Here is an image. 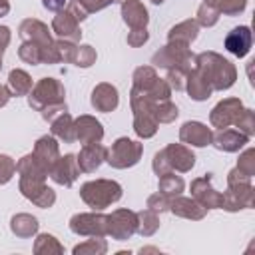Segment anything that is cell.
<instances>
[{"label": "cell", "instance_id": "cell-1", "mask_svg": "<svg viewBox=\"0 0 255 255\" xmlns=\"http://www.w3.org/2000/svg\"><path fill=\"white\" fill-rule=\"evenodd\" d=\"M28 106L40 112L46 122H52L58 114L68 112L64 84L56 78H40L28 92Z\"/></svg>", "mask_w": 255, "mask_h": 255}, {"label": "cell", "instance_id": "cell-2", "mask_svg": "<svg viewBox=\"0 0 255 255\" xmlns=\"http://www.w3.org/2000/svg\"><path fill=\"white\" fill-rule=\"evenodd\" d=\"M195 70L207 80L213 92L229 90L237 80V68L217 52H201L195 56Z\"/></svg>", "mask_w": 255, "mask_h": 255}, {"label": "cell", "instance_id": "cell-3", "mask_svg": "<svg viewBox=\"0 0 255 255\" xmlns=\"http://www.w3.org/2000/svg\"><path fill=\"white\" fill-rule=\"evenodd\" d=\"M122 193H124L122 185L114 179H92L82 183L80 187L82 201L94 211H104L106 207L118 203L122 199Z\"/></svg>", "mask_w": 255, "mask_h": 255}, {"label": "cell", "instance_id": "cell-4", "mask_svg": "<svg viewBox=\"0 0 255 255\" xmlns=\"http://www.w3.org/2000/svg\"><path fill=\"white\" fill-rule=\"evenodd\" d=\"M18 36L22 38V42H26V40L38 42L44 48V52H42V64H60L58 62V52H56L54 38H52L48 26L42 20H36V18L22 20L20 26H18Z\"/></svg>", "mask_w": 255, "mask_h": 255}, {"label": "cell", "instance_id": "cell-5", "mask_svg": "<svg viewBox=\"0 0 255 255\" xmlns=\"http://www.w3.org/2000/svg\"><path fill=\"white\" fill-rule=\"evenodd\" d=\"M153 68H181L185 72H191L195 68V54L191 52L189 44L183 42H167L151 56Z\"/></svg>", "mask_w": 255, "mask_h": 255}, {"label": "cell", "instance_id": "cell-6", "mask_svg": "<svg viewBox=\"0 0 255 255\" xmlns=\"http://www.w3.org/2000/svg\"><path fill=\"white\" fill-rule=\"evenodd\" d=\"M143 155V143L129 139V137H118L112 147H108L106 151V161L114 167V169H128L133 167L135 163H139Z\"/></svg>", "mask_w": 255, "mask_h": 255}, {"label": "cell", "instance_id": "cell-7", "mask_svg": "<svg viewBox=\"0 0 255 255\" xmlns=\"http://www.w3.org/2000/svg\"><path fill=\"white\" fill-rule=\"evenodd\" d=\"M70 231L80 237H106L108 235V215L102 211L76 213L70 219Z\"/></svg>", "mask_w": 255, "mask_h": 255}, {"label": "cell", "instance_id": "cell-8", "mask_svg": "<svg viewBox=\"0 0 255 255\" xmlns=\"http://www.w3.org/2000/svg\"><path fill=\"white\" fill-rule=\"evenodd\" d=\"M137 233V215L131 209H116L108 215V235L116 241H126Z\"/></svg>", "mask_w": 255, "mask_h": 255}, {"label": "cell", "instance_id": "cell-9", "mask_svg": "<svg viewBox=\"0 0 255 255\" xmlns=\"http://www.w3.org/2000/svg\"><path fill=\"white\" fill-rule=\"evenodd\" d=\"M223 201H221V209L235 213L241 209H251L255 203V189L253 183H235V185H227V191L221 193Z\"/></svg>", "mask_w": 255, "mask_h": 255}, {"label": "cell", "instance_id": "cell-10", "mask_svg": "<svg viewBox=\"0 0 255 255\" xmlns=\"http://www.w3.org/2000/svg\"><path fill=\"white\" fill-rule=\"evenodd\" d=\"M243 102L239 98H225L221 102L215 104V108L209 114V124L217 129L229 128L235 124V120L239 118V114L243 112Z\"/></svg>", "mask_w": 255, "mask_h": 255}, {"label": "cell", "instance_id": "cell-11", "mask_svg": "<svg viewBox=\"0 0 255 255\" xmlns=\"http://www.w3.org/2000/svg\"><path fill=\"white\" fill-rule=\"evenodd\" d=\"M191 189V197L203 205L205 209H221V201H223V195L211 185V173H205L201 177H195L189 185Z\"/></svg>", "mask_w": 255, "mask_h": 255}, {"label": "cell", "instance_id": "cell-12", "mask_svg": "<svg viewBox=\"0 0 255 255\" xmlns=\"http://www.w3.org/2000/svg\"><path fill=\"white\" fill-rule=\"evenodd\" d=\"M50 179L62 187H72L80 175V167H78V161H76V155L74 153H66V155H60L56 159V163L50 167L48 171Z\"/></svg>", "mask_w": 255, "mask_h": 255}, {"label": "cell", "instance_id": "cell-13", "mask_svg": "<svg viewBox=\"0 0 255 255\" xmlns=\"http://www.w3.org/2000/svg\"><path fill=\"white\" fill-rule=\"evenodd\" d=\"M52 32L60 38V40H68V42H74L78 44L82 40V28H80V22L70 14V10L62 8L56 12L54 20H52Z\"/></svg>", "mask_w": 255, "mask_h": 255}, {"label": "cell", "instance_id": "cell-14", "mask_svg": "<svg viewBox=\"0 0 255 255\" xmlns=\"http://www.w3.org/2000/svg\"><path fill=\"white\" fill-rule=\"evenodd\" d=\"M74 135H76V141H80L82 145L102 141L104 139V126L94 116L84 114V116L74 120Z\"/></svg>", "mask_w": 255, "mask_h": 255}, {"label": "cell", "instance_id": "cell-15", "mask_svg": "<svg viewBox=\"0 0 255 255\" xmlns=\"http://www.w3.org/2000/svg\"><path fill=\"white\" fill-rule=\"evenodd\" d=\"M163 153L167 157V163H169L171 171L187 173L195 165V153L185 143H169V145L163 147Z\"/></svg>", "mask_w": 255, "mask_h": 255}, {"label": "cell", "instance_id": "cell-16", "mask_svg": "<svg viewBox=\"0 0 255 255\" xmlns=\"http://www.w3.org/2000/svg\"><path fill=\"white\" fill-rule=\"evenodd\" d=\"M90 104L96 112H102V114H110L118 108L120 104V94H118V88L110 82H102L98 84L94 90H92V96H90Z\"/></svg>", "mask_w": 255, "mask_h": 255}, {"label": "cell", "instance_id": "cell-17", "mask_svg": "<svg viewBox=\"0 0 255 255\" xmlns=\"http://www.w3.org/2000/svg\"><path fill=\"white\" fill-rule=\"evenodd\" d=\"M211 137H213L211 128H207L201 122H193L191 120V122H185L179 128V139H181V143H185L189 147H205V145H211Z\"/></svg>", "mask_w": 255, "mask_h": 255}, {"label": "cell", "instance_id": "cell-18", "mask_svg": "<svg viewBox=\"0 0 255 255\" xmlns=\"http://www.w3.org/2000/svg\"><path fill=\"white\" fill-rule=\"evenodd\" d=\"M106 151H108V147L102 145L100 141L82 145L80 153L76 155V161H78L80 171H84V173H94V171L106 161Z\"/></svg>", "mask_w": 255, "mask_h": 255}, {"label": "cell", "instance_id": "cell-19", "mask_svg": "<svg viewBox=\"0 0 255 255\" xmlns=\"http://www.w3.org/2000/svg\"><path fill=\"white\" fill-rule=\"evenodd\" d=\"M225 50L237 58H245L253 44V34L249 26H237L225 36Z\"/></svg>", "mask_w": 255, "mask_h": 255}, {"label": "cell", "instance_id": "cell-20", "mask_svg": "<svg viewBox=\"0 0 255 255\" xmlns=\"http://www.w3.org/2000/svg\"><path fill=\"white\" fill-rule=\"evenodd\" d=\"M211 143H213L219 151L235 153V151H239L245 143H249V135H245L243 131L233 129V128H223V129H217V131L213 133Z\"/></svg>", "mask_w": 255, "mask_h": 255}, {"label": "cell", "instance_id": "cell-21", "mask_svg": "<svg viewBox=\"0 0 255 255\" xmlns=\"http://www.w3.org/2000/svg\"><path fill=\"white\" fill-rule=\"evenodd\" d=\"M169 211L177 217H183V219H191V221H199L207 215V209L203 205H199L193 197H181V195H175L171 197L169 201Z\"/></svg>", "mask_w": 255, "mask_h": 255}, {"label": "cell", "instance_id": "cell-22", "mask_svg": "<svg viewBox=\"0 0 255 255\" xmlns=\"http://www.w3.org/2000/svg\"><path fill=\"white\" fill-rule=\"evenodd\" d=\"M36 159L50 171V167L56 163V159L60 157V145H58V139L54 135H42L36 139L34 143V151Z\"/></svg>", "mask_w": 255, "mask_h": 255}, {"label": "cell", "instance_id": "cell-23", "mask_svg": "<svg viewBox=\"0 0 255 255\" xmlns=\"http://www.w3.org/2000/svg\"><path fill=\"white\" fill-rule=\"evenodd\" d=\"M16 173L20 175V179L28 181H46L48 177V169L36 159L34 153H26L16 161Z\"/></svg>", "mask_w": 255, "mask_h": 255}, {"label": "cell", "instance_id": "cell-24", "mask_svg": "<svg viewBox=\"0 0 255 255\" xmlns=\"http://www.w3.org/2000/svg\"><path fill=\"white\" fill-rule=\"evenodd\" d=\"M122 18L129 28H145L149 22L147 8L139 0H124L122 2Z\"/></svg>", "mask_w": 255, "mask_h": 255}, {"label": "cell", "instance_id": "cell-25", "mask_svg": "<svg viewBox=\"0 0 255 255\" xmlns=\"http://www.w3.org/2000/svg\"><path fill=\"white\" fill-rule=\"evenodd\" d=\"M185 90H187L189 98L195 100V102H205V100H209L211 94H213V90H211V86L207 84V80H205L195 68H193L191 72H187Z\"/></svg>", "mask_w": 255, "mask_h": 255}, {"label": "cell", "instance_id": "cell-26", "mask_svg": "<svg viewBox=\"0 0 255 255\" xmlns=\"http://www.w3.org/2000/svg\"><path fill=\"white\" fill-rule=\"evenodd\" d=\"M38 227H40L38 219H36L34 215H30V213H16V215H12V219H10V231H12L16 237H20V239H30V237H34V235L38 233Z\"/></svg>", "mask_w": 255, "mask_h": 255}, {"label": "cell", "instance_id": "cell-27", "mask_svg": "<svg viewBox=\"0 0 255 255\" xmlns=\"http://www.w3.org/2000/svg\"><path fill=\"white\" fill-rule=\"evenodd\" d=\"M50 131L56 139L64 141V143H72L76 141V135H74V118L68 114V112H62L58 114L52 122H50Z\"/></svg>", "mask_w": 255, "mask_h": 255}, {"label": "cell", "instance_id": "cell-28", "mask_svg": "<svg viewBox=\"0 0 255 255\" xmlns=\"http://www.w3.org/2000/svg\"><path fill=\"white\" fill-rule=\"evenodd\" d=\"M199 24L195 22V18L191 20H183V22H179V24H175L173 28H169V32H167V42H183V44H189L191 46V42H195V38H197V34H199Z\"/></svg>", "mask_w": 255, "mask_h": 255}, {"label": "cell", "instance_id": "cell-29", "mask_svg": "<svg viewBox=\"0 0 255 255\" xmlns=\"http://www.w3.org/2000/svg\"><path fill=\"white\" fill-rule=\"evenodd\" d=\"M32 78L26 70H20V68H14L10 74H8V80H6V88L10 92V96H28V92L32 90Z\"/></svg>", "mask_w": 255, "mask_h": 255}, {"label": "cell", "instance_id": "cell-30", "mask_svg": "<svg viewBox=\"0 0 255 255\" xmlns=\"http://www.w3.org/2000/svg\"><path fill=\"white\" fill-rule=\"evenodd\" d=\"M159 124L151 112H133V131L139 139H149L157 133Z\"/></svg>", "mask_w": 255, "mask_h": 255}, {"label": "cell", "instance_id": "cell-31", "mask_svg": "<svg viewBox=\"0 0 255 255\" xmlns=\"http://www.w3.org/2000/svg\"><path fill=\"white\" fill-rule=\"evenodd\" d=\"M34 253L36 255H64V245L52 233H36Z\"/></svg>", "mask_w": 255, "mask_h": 255}, {"label": "cell", "instance_id": "cell-32", "mask_svg": "<svg viewBox=\"0 0 255 255\" xmlns=\"http://www.w3.org/2000/svg\"><path fill=\"white\" fill-rule=\"evenodd\" d=\"M185 189V181L175 175L173 171H167L163 175H159V181H157V191H161L163 195L167 197H175V195H181V191Z\"/></svg>", "mask_w": 255, "mask_h": 255}, {"label": "cell", "instance_id": "cell-33", "mask_svg": "<svg viewBox=\"0 0 255 255\" xmlns=\"http://www.w3.org/2000/svg\"><path fill=\"white\" fill-rule=\"evenodd\" d=\"M135 215H137V233L141 237H151L159 229V217L155 211L145 207L141 211H135Z\"/></svg>", "mask_w": 255, "mask_h": 255}, {"label": "cell", "instance_id": "cell-34", "mask_svg": "<svg viewBox=\"0 0 255 255\" xmlns=\"http://www.w3.org/2000/svg\"><path fill=\"white\" fill-rule=\"evenodd\" d=\"M157 78H159V76H157V72H155L153 66H139V68L133 70V76H131L133 86H131V88L141 90V92H147V90L155 84Z\"/></svg>", "mask_w": 255, "mask_h": 255}, {"label": "cell", "instance_id": "cell-35", "mask_svg": "<svg viewBox=\"0 0 255 255\" xmlns=\"http://www.w3.org/2000/svg\"><path fill=\"white\" fill-rule=\"evenodd\" d=\"M151 114L157 124H171L179 116V110L171 100H163V102H153Z\"/></svg>", "mask_w": 255, "mask_h": 255}, {"label": "cell", "instance_id": "cell-36", "mask_svg": "<svg viewBox=\"0 0 255 255\" xmlns=\"http://www.w3.org/2000/svg\"><path fill=\"white\" fill-rule=\"evenodd\" d=\"M74 255H106L108 253V241L104 237H90L82 243H78L72 249Z\"/></svg>", "mask_w": 255, "mask_h": 255}, {"label": "cell", "instance_id": "cell-37", "mask_svg": "<svg viewBox=\"0 0 255 255\" xmlns=\"http://www.w3.org/2000/svg\"><path fill=\"white\" fill-rule=\"evenodd\" d=\"M42 52H44V48H42L38 42L26 40V42H22L20 48H18V58H20L22 62L30 64V66H38V64H42Z\"/></svg>", "mask_w": 255, "mask_h": 255}, {"label": "cell", "instance_id": "cell-38", "mask_svg": "<svg viewBox=\"0 0 255 255\" xmlns=\"http://www.w3.org/2000/svg\"><path fill=\"white\" fill-rule=\"evenodd\" d=\"M219 16L221 14H219V10L213 4L201 2L199 8H197V14H195V22L199 26H203V28H211V26H215L219 22Z\"/></svg>", "mask_w": 255, "mask_h": 255}, {"label": "cell", "instance_id": "cell-39", "mask_svg": "<svg viewBox=\"0 0 255 255\" xmlns=\"http://www.w3.org/2000/svg\"><path fill=\"white\" fill-rule=\"evenodd\" d=\"M209 4H213L219 14L225 16H239L247 8V0H209Z\"/></svg>", "mask_w": 255, "mask_h": 255}, {"label": "cell", "instance_id": "cell-40", "mask_svg": "<svg viewBox=\"0 0 255 255\" xmlns=\"http://www.w3.org/2000/svg\"><path fill=\"white\" fill-rule=\"evenodd\" d=\"M56 44V52H58V60L64 64H74L76 60V52H78V44L68 42V40H54Z\"/></svg>", "mask_w": 255, "mask_h": 255}, {"label": "cell", "instance_id": "cell-41", "mask_svg": "<svg viewBox=\"0 0 255 255\" xmlns=\"http://www.w3.org/2000/svg\"><path fill=\"white\" fill-rule=\"evenodd\" d=\"M239 131H243L245 135H253L255 133V112L251 110V108H243V112L239 114V118L235 120V124H233Z\"/></svg>", "mask_w": 255, "mask_h": 255}, {"label": "cell", "instance_id": "cell-42", "mask_svg": "<svg viewBox=\"0 0 255 255\" xmlns=\"http://www.w3.org/2000/svg\"><path fill=\"white\" fill-rule=\"evenodd\" d=\"M96 58H98L96 50H94L90 44H82V46H78V52H76V60H74V64H76L78 68H90V66H94V64H96Z\"/></svg>", "mask_w": 255, "mask_h": 255}, {"label": "cell", "instance_id": "cell-43", "mask_svg": "<svg viewBox=\"0 0 255 255\" xmlns=\"http://www.w3.org/2000/svg\"><path fill=\"white\" fill-rule=\"evenodd\" d=\"M153 102H163V100H171V88L165 82V78H157L155 84L145 92Z\"/></svg>", "mask_w": 255, "mask_h": 255}, {"label": "cell", "instance_id": "cell-44", "mask_svg": "<svg viewBox=\"0 0 255 255\" xmlns=\"http://www.w3.org/2000/svg\"><path fill=\"white\" fill-rule=\"evenodd\" d=\"M235 167H237L239 171H243L245 175L253 177V175H255V149H253V147H247V149L239 155Z\"/></svg>", "mask_w": 255, "mask_h": 255}, {"label": "cell", "instance_id": "cell-45", "mask_svg": "<svg viewBox=\"0 0 255 255\" xmlns=\"http://www.w3.org/2000/svg\"><path fill=\"white\" fill-rule=\"evenodd\" d=\"M16 173V161L6 155V153H0V185H6Z\"/></svg>", "mask_w": 255, "mask_h": 255}, {"label": "cell", "instance_id": "cell-46", "mask_svg": "<svg viewBox=\"0 0 255 255\" xmlns=\"http://www.w3.org/2000/svg\"><path fill=\"white\" fill-rule=\"evenodd\" d=\"M185 78H187V72L185 70H181V68H169L165 82L169 84L171 90L181 92V90H185Z\"/></svg>", "mask_w": 255, "mask_h": 255}, {"label": "cell", "instance_id": "cell-47", "mask_svg": "<svg viewBox=\"0 0 255 255\" xmlns=\"http://www.w3.org/2000/svg\"><path fill=\"white\" fill-rule=\"evenodd\" d=\"M169 201H171V197H167L161 191H157V193H151L147 197L145 205H147V209H151L155 213H163V211H169Z\"/></svg>", "mask_w": 255, "mask_h": 255}, {"label": "cell", "instance_id": "cell-48", "mask_svg": "<svg viewBox=\"0 0 255 255\" xmlns=\"http://www.w3.org/2000/svg\"><path fill=\"white\" fill-rule=\"evenodd\" d=\"M149 40V32L145 28H131V32L128 34V46L131 48H139Z\"/></svg>", "mask_w": 255, "mask_h": 255}, {"label": "cell", "instance_id": "cell-49", "mask_svg": "<svg viewBox=\"0 0 255 255\" xmlns=\"http://www.w3.org/2000/svg\"><path fill=\"white\" fill-rule=\"evenodd\" d=\"M151 169L155 171L157 177L163 175V173H167V171H171V167H169V163H167V157H165L163 149H159V151L153 155V159H151Z\"/></svg>", "mask_w": 255, "mask_h": 255}, {"label": "cell", "instance_id": "cell-50", "mask_svg": "<svg viewBox=\"0 0 255 255\" xmlns=\"http://www.w3.org/2000/svg\"><path fill=\"white\" fill-rule=\"evenodd\" d=\"M84 8H86V12L88 14H92V12H100V10H104V8H108L110 4H114L116 0H78Z\"/></svg>", "mask_w": 255, "mask_h": 255}, {"label": "cell", "instance_id": "cell-51", "mask_svg": "<svg viewBox=\"0 0 255 255\" xmlns=\"http://www.w3.org/2000/svg\"><path fill=\"white\" fill-rule=\"evenodd\" d=\"M66 10H70V14H72L78 22H82V20H86V18L90 16V14L86 12V8H84L78 0H70V2H68V6H66Z\"/></svg>", "mask_w": 255, "mask_h": 255}, {"label": "cell", "instance_id": "cell-52", "mask_svg": "<svg viewBox=\"0 0 255 255\" xmlns=\"http://www.w3.org/2000/svg\"><path fill=\"white\" fill-rule=\"evenodd\" d=\"M251 181L249 175H245L243 171H239L237 167H233L229 173H227V185H235V183H247Z\"/></svg>", "mask_w": 255, "mask_h": 255}, {"label": "cell", "instance_id": "cell-53", "mask_svg": "<svg viewBox=\"0 0 255 255\" xmlns=\"http://www.w3.org/2000/svg\"><path fill=\"white\" fill-rule=\"evenodd\" d=\"M10 40H12V32H10V28H8V26H0V56L6 52Z\"/></svg>", "mask_w": 255, "mask_h": 255}, {"label": "cell", "instance_id": "cell-54", "mask_svg": "<svg viewBox=\"0 0 255 255\" xmlns=\"http://www.w3.org/2000/svg\"><path fill=\"white\" fill-rule=\"evenodd\" d=\"M42 4H44V8H46V10L58 12V10H62V8H64L66 0H42Z\"/></svg>", "mask_w": 255, "mask_h": 255}, {"label": "cell", "instance_id": "cell-55", "mask_svg": "<svg viewBox=\"0 0 255 255\" xmlns=\"http://www.w3.org/2000/svg\"><path fill=\"white\" fill-rule=\"evenodd\" d=\"M10 98H12V96H10V92H8V88L0 84V108H4V106H6L8 102H10Z\"/></svg>", "mask_w": 255, "mask_h": 255}, {"label": "cell", "instance_id": "cell-56", "mask_svg": "<svg viewBox=\"0 0 255 255\" xmlns=\"http://www.w3.org/2000/svg\"><path fill=\"white\" fill-rule=\"evenodd\" d=\"M10 12V2L8 0H0V18L6 16Z\"/></svg>", "mask_w": 255, "mask_h": 255}, {"label": "cell", "instance_id": "cell-57", "mask_svg": "<svg viewBox=\"0 0 255 255\" xmlns=\"http://www.w3.org/2000/svg\"><path fill=\"white\" fill-rule=\"evenodd\" d=\"M163 2H165V0H151V4H157V6H159V4H163Z\"/></svg>", "mask_w": 255, "mask_h": 255}, {"label": "cell", "instance_id": "cell-58", "mask_svg": "<svg viewBox=\"0 0 255 255\" xmlns=\"http://www.w3.org/2000/svg\"><path fill=\"white\" fill-rule=\"evenodd\" d=\"M0 70H2V56H0Z\"/></svg>", "mask_w": 255, "mask_h": 255}, {"label": "cell", "instance_id": "cell-59", "mask_svg": "<svg viewBox=\"0 0 255 255\" xmlns=\"http://www.w3.org/2000/svg\"><path fill=\"white\" fill-rule=\"evenodd\" d=\"M203 2H209V0H203Z\"/></svg>", "mask_w": 255, "mask_h": 255}, {"label": "cell", "instance_id": "cell-60", "mask_svg": "<svg viewBox=\"0 0 255 255\" xmlns=\"http://www.w3.org/2000/svg\"><path fill=\"white\" fill-rule=\"evenodd\" d=\"M120 2H124V0H120Z\"/></svg>", "mask_w": 255, "mask_h": 255}]
</instances>
